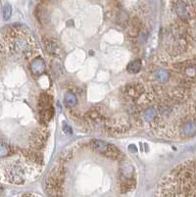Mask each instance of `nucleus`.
Wrapping results in <instances>:
<instances>
[{
    "label": "nucleus",
    "instance_id": "f257e3e1",
    "mask_svg": "<svg viewBox=\"0 0 196 197\" xmlns=\"http://www.w3.org/2000/svg\"><path fill=\"white\" fill-rule=\"evenodd\" d=\"M146 92L144 85L140 83H131L125 86L124 88V96L131 103L137 102Z\"/></svg>",
    "mask_w": 196,
    "mask_h": 197
},
{
    "label": "nucleus",
    "instance_id": "f03ea898",
    "mask_svg": "<svg viewBox=\"0 0 196 197\" xmlns=\"http://www.w3.org/2000/svg\"><path fill=\"white\" fill-rule=\"evenodd\" d=\"M153 84L159 86V85H164L170 80L172 78V70L166 68H158L151 72L150 75Z\"/></svg>",
    "mask_w": 196,
    "mask_h": 197
},
{
    "label": "nucleus",
    "instance_id": "7ed1b4c3",
    "mask_svg": "<svg viewBox=\"0 0 196 197\" xmlns=\"http://www.w3.org/2000/svg\"><path fill=\"white\" fill-rule=\"evenodd\" d=\"M44 45L45 48H46V51L48 52L50 55H54V56H57L60 53L61 49L59 44L57 43V41L53 38L47 37L44 38Z\"/></svg>",
    "mask_w": 196,
    "mask_h": 197
},
{
    "label": "nucleus",
    "instance_id": "20e7f679",
    "mask_svg": "<svg viewBox=\"0 0 196 197\" xmlns=\"http://www.w3.org/2000/svg\"><path fill=\"white\" fill-rule=\"evenodd\" d=\"M30 68L32 72L33 76L35 77H40L43 73L45 72V62L42 58H35L34 60L31 61L30 64Z\"/></svg>",
    "mask_w": 196,
    "mask_h": 197
},
{
    "label": "nucleus",
    "instance_id": "39448f33",
    "mask_svg": "<svg viewBox=\"0 0 196 197\" xmlns=\"http://www.w3.org/2000/svg\"><path fill=\"white\" fill-rule=\"evenodd\" d=\"M196 133V121H189V122L185 123L181 127L180 130V134H182L184 136H192Z\"/></svg>",
    "mask_w": 196,
    "mask_h": 197
},
{
    "label": "nucleus",
    "instance_id": "423d86ee",
    "mask_svg": "<svg viewBox=\"0 0 196 197\" xmlns=\"http://www.w3.org/2000/svg\"><path fill=\"white\" fill-rule=\"evenodd\" d=\"M175 10H176V13L178 14V17H179L181 19H188V14H189V12H188V7H187V5L185 4L184 2H182V1L178 2L175 6Z\"/></svg>",
    "mask_w": 196,
    "mask_h": 197
},
{
    "label": "nucleus",
    "instance_id": "0eeeda50",
    "mask_svg": "<svg viewBox=\"0 0 196 197\" xmlns=\"http://www.w3.org/2000/svg\"><path fill=\"white\" fill-rule=\"evenodd\" d=\"M78 103L77 96L75 95V93L72 92H68L64 95V105L68 108H74Z\"/></svg>",
    "mask_w": 196,
    "mask_h": 197
},
{
    "label": "nucleus",
    "instance_id": "6e6552de",
    "mask_svg": "<svg viewBox=\"0 0 196 197\" xmlns=\"http://www.w3.org/2000/svg\"><path fill=\"white\" fill-rule=\"evenodd\" d=\"M142 68V62L140 59H136V60L131 61L130 64L127 66V70L130 74H138L141 70Z\"/></svg>",
    "mask_w": 196,
    "mask_h": 197
},
{
    "label": "nucleus",
    "instance_id": "1a4fd4ad",
    "mask_svg": "<svg viewBox=\"0 0 196 197\" xmlns=\"http://www.w3.org/2000/svg\"><path fill=\"white\" fill-rule=\"evenodd\" d=\"M11 13H12V8H11V5L6 3L4 4L2 8V17L4 21H8L11 17Z\"/></svg>",
    "mask_w": 196,
    "mask_h": 197
},
{
    "label": "nucleus",
    "instance_id": "9d476101",
    "mask_svg": "<svg viewBox=\"0 0 196 197\" xmlns=\"http://www.w3.org/2000/svg\"><path fill=\"white\" fill-rule=\"evenodd\" d=\"M129 19H129V15L126 11H121L117 17V21L119 23H123V25L128 23Z\"/></svg>",
    "mask_w": 196,
    "mask_h": 197
},
{
    "label": "nucleus",
    "instance_id": "9b49d317",
    "mask_svg": "<svg viewBox=\"0 0 196 197\" xmlns=\"http://www.w3.org/2000/svg\"><path fill=\"white\" fill-rule=\"evenodd\" d=\"M63 132H65V134H72V129L70 126L63 124Z\"/></svg>",
    "mask_w": 196,
    "mask_h": 197
},
{
    "label": "nucleus",
    "instance_id": "f8f14e48",
    "mask_svg": "<svg viewBox=\"0 0 196 197\" xmlns=\"http://www.w3.org/2000/svg\"><path fill=\"white\" fill-rule=\"evenodd\" d=\"M129 149H130V150L132 151V152H136V151H137V147H136V146L134 145V144H132V145L129 146Z\"/></svg>",
    "mask_w": 196,
    "mask_h": 197
},
{
    "label": "nucleus",
    "instance_id": "ddd939ff",
    "mask_svg": "<svg viewBox=\"0 0 196 197\" xmlns=\"http://www.w3.org/2000/svg\"><path fill=\"white\" fill-rule=\"evenodd\" d=\"M19 197H34V195H33V194H23V195H21V196H19Z\"/></svg>",
    "mask_w": 196,
    "mask_h": 197
}]
</instances>
